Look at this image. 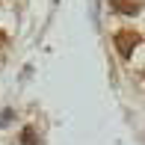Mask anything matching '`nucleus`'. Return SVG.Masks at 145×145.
<instances>
[{
  "instance_id": "1",
  "label": "nucleus",
  "mask_w": 145,
  "mask_h": 145,
  "mask_svg": "<svg viewBox=\"0 0 145 145\" xmlns=\"http://www.w3.org/2000/svg\"><path fill=\"white\" fill-rule=\"evenodd\" d=\"M136 44H139V33H133V30H121V33L116 36V50H118L124 59H127V56H133Z\"/></svg>"
},
{
  "instance_id": "3",
  "label": "nucleus",
  "mask_w": 145,
  "mask_h": 145,
  "mask_svg": "<svg viewBox=\"0 0 145 145\" xmlns=\"http://www.w3.org/2000/svg\"><path fill=\"white\" fill-rule=\"evenodd\" d=\"M21 142H24V145H42L33 127H24V130H21Z\"/></svg>"
},
{
  "instance_id": "4",
  "label": "nucleus",
  "mask_w": 145,
  "mask_h": 145,
  "mask_svg": "<svg viewBox=\"0 0 145 145\" xmlns=\"http://www.w3.org/2000/svg\"><path fill=\"white\" fill-rule=\"evenodd\" d=\"M0 44H6V33L3 30H0Z\"/></svg>"
},
{
  "instance_id": "2",
  "label": "nucleus",
  "mask_w": 145,
  "mask_h": 145,
  "mask_svg": "<svg viewBox=\"0 0 145 145\" xmlns=\"http://www.w3.org/2000/svg\"><path fill=\"white\" fill-rule=\"evenodd\" d=\"M113 9L124 12V15H136L139 12V0H113Z\"/></svg>"
}]
</instances>
